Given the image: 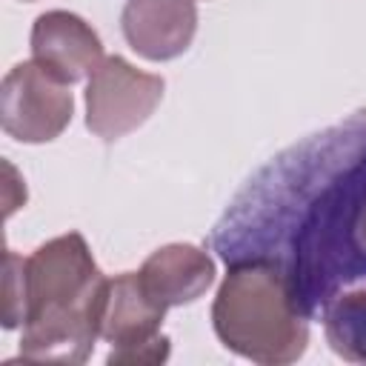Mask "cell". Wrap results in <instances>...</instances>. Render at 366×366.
<instances>
[{
    "mask_svg": "<svg viewBox=\"0 0 366 366\" xmlns=\"http://www.w3.org/2000/svg\"><path fill=\"white\" fill-rule=\"evenodd\" d=\"M23 257L6 252L3 257V326L14 329L23 323L26 309V283H23Z\"/></svg>",
    "mask_w": 366,
    "mask_h": 366,
    "instance_id": "obj_11",
    "label": "cell"
},
{
    "mask_svg": "<svg viewBox=\"0 0 366 366\" xmlns=\"http://www.w3.org/2000/svg\"><path fill=\"white\" fill-rule=\"evenodd\" d=\"M74 100L66 83L34 60L17 63L0 86L3 132L20 143H49L71 123Z\"/></svg>",
    "mask_w": 366,
    "mask_h": 366,
    "instance_id": "obj_5",
    "label": "cell"
},
{
    "mask_svg": "<svg viewBox=\"0 0 366 366\" xmlns=\"http://www.w3.org/2000/svg\"><path fill=\"white\" fill-rule=\"evenodd\" d=\"M169 357V337L166 335H157L154 340L149 343H140V346H129V349H112L109 352V363H163Z\"/></svg>",
    "mask_w": 366,
    "mask_h": 366,
    "instance_id": "obj_12",
    "label": "cell"
},
{
    "mask_svg": "<svg viewBox=\"0 0 366 366\" xmlns=\"http://www.w3.org/2000/svg\"><path fill=\"white\" fill-rule=\"evenodd\" d=\"M214 335L254 363H292L306 352L309 320L297 312L286 280L266 263H232L214 306Z\"/></svg>",
    "mask_w": 366,
    "mask_h": 366,
    "instance_id": "obj_3",
    "label": "cell"
},
{
    "mask_svg": "<svg viewBox=\"0 0 366 366\" xmlns=\"http://www.w3.org/2000/svg\"><path fill=\"white\" fill-rule=\"evenodd\" d=\"M163 89V77L134 69L120 54L103 57L86 83V126L100 140H120L152 117Z\"/></svg>",
    "mask_w": 366,
    "mask_h": 366,
    "instance_id": "obj_4",
    "label": "cell"
},
{
    "mask_svg": "<svg viewBox=\"0 0 366 366\" xmlns=\"http://www.w3.org/2000/svg\"><path fill=\"white\" fill-rule=\"evenodd\" d=\"M140 283L163 309L197 300L214 280V263L209 252L192 243H169L146 257L140 266Z\"/></svg>",
    "mask_w": 366,
    "mask_h": 366,
    "instance_id": "obj_8",
    "label": "cell"
},
{
    "mask_svg": "<svg viewBox=\"0 0 366 366\" xmlns=\"http://www.w3.org/2000/svg\"><path fill=\"white\" fill-rule=\"evenodd\" d=\"M320 320L335 355L366 363V280L337 292L320 312Z\"/></svg>",
    "mask_w": 366,
    "mask_h": 366,
    "instance_id": "obj_10",
    "label": "cell"
},
{
    "mask_svg": "<svg viewBox=\"0 0 366 366\" xmlns=\"http://www.w3.org/2000/svg\"><path fill=\"white\" fill-rule=\"evenodd\" d=\"M120 29L140 57L174 60L194 40L197 6L194 0H126Z\"/></svg>",
    "mask_w": 366,
    "mask_h": 366,
    "instance_id": "obj_7",
    "label": "cell"
},
{
    "mask_svg": "<svg viewBox=\"0 0 366 366\" xmlns=\"http://www.w3.org/2000/svg\"><path fill=\"white\" fill-rule=\"evenodd\" d=\"M166 309L149 297L137 272H123L106 283L100 306V337L112 349H129L149 343L160 335Z\"/></svg>",
    "mask_w": 366,
    "mask_h": 366,
    "instance_id": "obj_9",
    "label": "cell"
},
{
    "mask_svg": "<svg viewBox=\"0 0 366 366\" xmlns=\"http://www.w3.org/2000/svg\"><path fill=\"white\" fill-rule=\"evenodd\" d=\"M26 309L20 357L83 363L100 337V306L109 277L100 274L83 234H60L23 263Z\"/></svg>",
    "mask_w": 366,
    "mask_h": 366,
    "instance_id": "obj_2",
    "label": "cell"
},
{
    "mask_svg": "<svg viewBox=\"0 0 366 366\" xmlns=\"http://www.w3.org/2000/svg\"><path fill=\"white\" fill-rule=\"evenodd\" d=\"M31 60L51 77L71 86L103 63V43L97 31L71 11H46L31 26Z\"/></svg>",
    "mask_w": 366,
    "mask_h": 366,
    "instance_id": "obj_6",
    "label": "cell"
},
{
    "mask_svg": "<svg viewBox=\"0 0 366 366\" xmlns=\"http://www.w3.org/2000/svg\"><path fill=\"white\" fill-rule=\"evenodd\" d=\"M3 169L9 172V180H6V214H11L17 206L26 203V186H23V180H17V172L11 169V163H3Z\"/></svg>",
    "mask_w": 366,
    "mask_h": 366,
    "instance_id": "obj_13",
    "label": "cell"
},
{
    "mask_svg": "<svg viewBox=\"0 0 366 366\" xmlns=\"http://www.w3.org/2000/svg\"><path fill=\"white\" fill-rule=\"evenodd\" d=\"M366 112L315 132L266 160L209 234L226 266L280 272L306 320L366 280Z\"/></svg>",
    "mask_w": 366,
    "mask_h": 366,
    "instance_id": "obj_1",
    "label": "cell"
}]
</instances>
